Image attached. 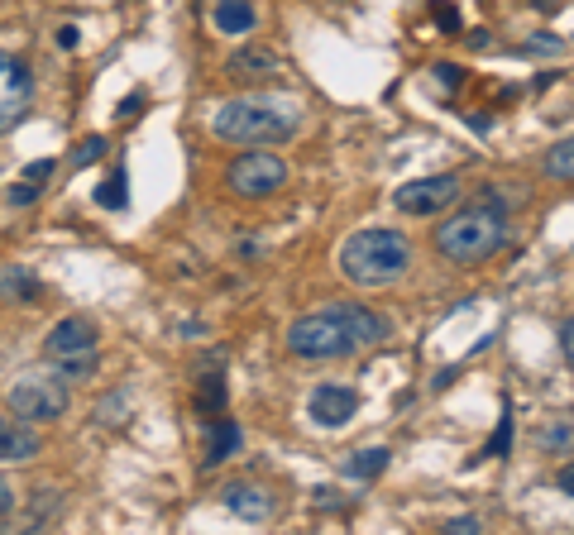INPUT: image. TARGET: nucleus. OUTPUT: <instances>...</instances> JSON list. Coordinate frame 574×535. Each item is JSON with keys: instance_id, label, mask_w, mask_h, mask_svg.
<instances>
[{"instance_id": "36", "label": "nucleus", "mask_w": 574, "mask_h": 535, "mask_svg": "<svg viewBox=\"0 0 574 535\" xmlns=\"http://www.w3.org/2000/svg\"><path fill=\"white\" fill-rule=\"evenodd\" d=\"M5 430H10V426H5V421H0V450H5Z\"/></svg>"}, {"instance_id": "35", "label": "nucleus", "mask_w": 574, "mask_h": 535, "mask_svg": "<svg viewBox=\"0 0 574 535\" xmlns=\"http://www.w3.org/2000/svg\"><path fill=\"white\" fill-rule=\"evenodd\" d=\"M58 43H63V48H77V29H72V24H63V29H58Z\"/></svg>"}, {"instance_id": "8", "label": "nucleus", "mask_w": 574, "mask_h": 535, "mask_svg": "<svg viewBox=\"0 0 574 535\" xmlns=\"http://www.w3.org/2000/svg\"><path fill=\"white\" fill-rule=\"evenodd\" d=\"M29 101H34L29 67H24L20 58H10V53H0V134L20 125V115L29 110Z\"/></svg>"}, {"instance_id": "3", "label": "nucleus", "mask_w": 574, "mask_h": 535, "mask_svg": "<svg viewBox=\"0 0 574 535\" xmlns=\"http://www.w3.org/2000/svg\"><path fill=\"white\" fill-rule=\"evenodd\" d=\"M412 263V244L402 230H359L340 249V273L359 287H388Z\"/></svg>"}, {"instance_id": "33", "label": "nucleus", "mask_w": 574, "mask_h": 535, "mask_svg": "<svg viewBox=\"0 0 574 535\" xmlns=\"http://www.w3.org/2000/svg\"><path fill=\"white\" fill-rule=\"evenodd\" d=\"M555 488L574 497V459H570V464H565V469H560V473H555Z\"/></svg>"}, {"instance_id": "7", "label": "nucleus", "mask_w": 574, "mask_h": 535, "mask_svg": "<svg viewBox=\"0 0 574 535\" xmlns=\"http://www.w3.org/2000/svg\"><path fill=\"white\" fill-rule=\"evenodd\" d=\"M460 201V177H417V182H402L398 192H393V206L402 215H441L445 206H455Z\"/></svg>"}, {"instance_id": "34", "label": "nucleus", "mask_w": 574, "mask_h": 535, "mask_svg": "<svg viewBox=\"0 0 574 535\" xmlns=\"http://www.w3.org/2000/svg\"><path fill=\"white\" fill-rule=\"evenodd\" d=\"M139 106H144V96H139V91H134V96H125V101H120V115H125V120H130V115H139Z\"/></svg>"}, {"instance_id": "22", "label": "nucleus", "mask_w": 574, "mask_h": 535, "mask_svg": "<svg viewBox=\"0 0 574 535\" xmlns=\"http://www.w3.org/2000/svg\"><path fill=\"white\" fill-rule=\"evenodd\" d=\"M197 407H201V411H221V407H225V383H221V373H206V378H201Z\"/></svg>"}, {"instance_id": "14", "label": "nucleus", "mask_w": 574, "mask_h": 535, "mask_svg": "<svg viewBox=\"0 0 574 535\" xmlns=\"http://www.w3.org/2000/svg\"><path fill=\"white\" fill-rule=\"evenodd\" d=\"M259 10L249 0H216V29L221 34H254Z\"/></svg>"}, {"instance_id": "12", "label": "nucleus", "mask_w": 574, "mask_h": 535, "mask_svg": "<svg viewBox=\"0 0 574 535\" xmlns=\"http://www.w3.org/2000/svg\"><path fill=\"white\" fill-rule=\"evenodd\" d=\"M225 507H230V516H240V521H268L273 516V497L249 488V483H235V488H225Z\"/></svg>"}, {"instance_id": "31", "label": "nucleus", "mask_w": 574, "mask_h": 535, "mask_svg": "<svg viewBox=\"0 0 574 535\" xmlns=\"http://www.w3.org/2000/svg\"><path fill=\"white\" fill-rule=\"evenodd\" d=\"M436 24H441L445 34H455L460 29V10L455 5H436Z\"/></svg>"}, {"instance_id": "18", "label": "nucleus", "mask_w": 574, "mask_h": 535, "mask_svg": "<svg viewBox=\"0 0 574 535\" xmlns=\"http://www.w3.org/2000/svg\"><path fill=\"white\" fill-rule=\"evenodd\" d=\"M383 469H388V450H354V459H345L350 478H378Z\"/></svg>"}, {"instance_id": "23", "label": "nucleus", "mask_w": 574, "mask_h": 535, "mask_svg": "<svg viewBox=\"0 0 574 535\" xmlns=\"http://www.w3.org/2000/svg\"><path fill=\"white\" fill-rule=\"evenodd\" d=\"M508 450H512V411H503V416H498V430H493V440H488V454L503 459Z\"/></svg>"}, {"instance_id": "30", "label": "nucleus", "mask_w": 574, "mask_h": 535, "mask_svg": "<svg viewBox=\"0 0 574 535\" xmlns=\"http://www.w3.org/2000/svg\"><path fill=\"white\" fill-rule=\"evenodd\" d=\"M560 354H565V364L574 368V316L570 321H560Z\"/></svg>"}, {"instance_id": "10", "label": "nucleus", "mask_w": 574, "mask_h": 535, "mask_svg": "<svg viewBox=\"0 0 574 535\" xmlns=\"http://www.w3.org/2000/svg\"><path fill=\"white\" fill-rule=\"evenodd\" d=\"M311 421L316 426H326V430H340V426H350V416L359 411V392L354 387H335V383H326V387H316L311 392Z\"/></svg>"}, {"instance_id": "1", "label": "nucleus", "mask_w": 574, "mask_h": 535, "mask_svg": "<svg viewBox=\"0 0 574 535\" xmlns=\"http://www.w3.org/2000/svg\"><path fill=\"white\" fill-rule=\"evenodd\" d=\"M508 239V201L503 192H484L474 206H464L436 230V249L450 263H484L498 254V244Z\"/></svg>"}, {"instance_id": "27", "label": "nucleus", "mask_w": 574, "mask_h": 535, "mask_svg": "<svg viewBox=\"0 0 574 535\" xmlns=\"http://www.w3.org/2000/svg\"><path fill=\"white\" fill-rule=\"evenodd\" d=\"M39 192H44V187H39V182H15V187H10V206H29V201H39Z\"/></svg>"}, {"instance_id": "17", "label": "nucleus", "mask_w": 574, "mask_h": 535, "mask_svg": "<svg viewBox=\"0 0 574 535\" xmlns=\"http://www.w3.org/2000/svg\"><path fill=\"white\" fill-rule=\"evenodd\" d=\"M96 368H101V354H96V349L72 354V359H58V373H63L67 383H87V378H96Z\"/></svg>"}, {"instance_id": "6", "label": "nucleus", "mask_w": 574, "mask_h": 535, "mask_svg": "<svg viewBox=\"0 0 574 535\" xmlns=\"http://www.w3.org/2000/svg\"><path fill=\"white\" fill-rule=\"evenodd\" d=\"M225 187L244 201H264V196L283 192L287 187V163L273 158V153H244L225 168Z\"/></svg>"}, {"instance_id": "21", "label": "nucleus", "mask_w": 574, "mask_h": 535, "mask_svg": "<svg viewBox=\"0 0 574 535\" xmlns=\"http://www.w3.org/2000/svg\"><path fill=\"white\" fill-rule=\"evenodd\" d=\"M536 445L546 454H565V450H574V426H546L541 435H536Z\"/></svg>"}, {"instance_id": "5", "label": "nucleus", "mask_w": 574, "mask_h": 535, "mask_svg": "<svg viewBox=\"0 0 574 535\" xmlns=\"http://www.w3.org/2000/svg\"><path fill=\"white\" fill-rule=\"evenodd\" d=\"M5 402H10V411L20 416V421H58L67 411V378L63 373H24L20 383H10V392H5Z\"/></svg>"}, {"instance_id": "28", "label": "nucleus", "mask_w": 574, "mask_h": 535, "mask_svg": "<svg viewBox=\"0 0 574 535\" xmlns=\"http://www.w3.org/2000/svg\"><path fill=\"white\" fill-rule=\"evenodd\" d=\"M53 168H58L53 158H39V163H29V168H24L20 177H24V182H39V187H44L48 177H53Z\"/></svg>"}, {"instance_id": "9", "label": "nucleus", "mask_w": 574, "mask_h": 535, "mask_svg": "<svg viewBox=\"0 0 574 535\" xmlns=\"http://www.w3.org/2000/svg\"><path fill=\"white\" fill-rule=\"evenodd\" d=\"M96 340H101L96 321H87V316H63V321L48 330L44 354L58 364V359H72V354H87V349H96Z\"/></svg>"}, {"instance_id": "13", "label": "nucleus", "mask_w": 574, "mask_h": 535, "mask_svg": "<svg viewBox=\"0 0 574 535\" xmlns=\"http://www.w3.org/2000/svg\"><path fill=\"white\" fill-rule=\"evenodd\" d=\"M244 450V430L235 421H216V426L206 430V464H225V459H235Z\"/></svg>"}, {"instance_id": "29", "label": "nucleus", "mask_w": 574, "mask_h": 535, "mask_svg": "<svg viewBox=\"0 0 574 535\" xmlns=\"http://www.w3.org/2000/svg\"><path fill=\"white\" fill-rule=\"evenodd\" d=\"M445 531L450 535H479L484 526H479V516H455V521H445Z\"/></svg>"}, {"instance_id": "15", "label": "nucleus", "mask_w": 574, "mask_h": 535, "mask_svg": "<svg viewBox=\"0 0 574 535\" xmlns=\"http://www.w3.org/2000/svg\"><path fill=\"white\" fill-rule=\"evenodd\" d=\"M44 450V435L34 430V421H20V426L5 430V450H0V459H34V454Z\"/></svg>"}, {"instance_id": "25", "label": "nucleus", "mask_w": 574, "mask_h": 535, "mask_svg": "<svg viewBox=\"0 0 574 535\" xmlns=\"http://www.w3.org/2000/svg\"><path fill=\"white\" fill-rule=\"evenodd\" d=\"M101 153H106V139H101V134H91V139H82V144H77L72 163H77V168H87L91 158H101Z\"/></svg>"}, {"instance_id": "16", "label": "nucleus", "mask_w": 574, "mask_h": 535, "mask_svg": "<svg viewBox=\"0 0 574 535\" xmlns=\"http://www.w3.org/2000/svg\"><path fill=\"white\" fill-rule=\"evenodd\" d=\"M34 297H39V278L29 268H10L0 278V301H34Z\"/></svg>"}, {"instance_id": "11", "label": "nucleus", "mask_w": 574, "mask_h": 535, "mask_svg": "<svg viewBox=\"0 0 574 535\" xmlns=\"http://www.w3.org/2000/svg\"><path fill=\"white\" fill-rule=\"evenodd\" d=\"M278 72H283V63H278V53L264 48V43H249V48H240V53L225 63V77H235V82H273Z\"/></svg>"}, {"instance_id": "4", "label": "nucleus", "mask_w": 574, "mask_h": 535, "mask_svg": "<svg viewBox=\"0 0 574 535\" xmlns=\"http://www.w3.org/2000/svg\"><path fill=\"white\" fill-rule=\"evenodd\" d=\"M287 349L297 359H345L350 349H359L350 316H345V301H335L326 311H311V316L287 325Z\"/></svg>"}, {"instance_id": "2", "label": "nucleus", "mask_w": 574, "mask_h": 535, "mask_svg": "<svg viewBox=\"0 0 574 535\" xmlns=\"http://www.w3.org/2000/svg\"><path fill=\"white\" fill-rule=\"evenodd\" d=\"M302 125V106L287 96H240L211 115V134L230 144H283Z\"/></svg>"}, {"instance_id": "26", "label": "nucleus", "mask_w": 574, "mask_h": 535, "mask_svg": "<svg viewBox=\"0 0 574 535\" xmlns=\"http://www.w3.org/2000/svg\"><path fill=\"white\" fill-rule=\"evenodd\" d=\"M431 72H436V86H441V91H455V86L464 82V72L455 63H436Z\"/></svg>"}, {"instance_id": "32", "label": "nucleus", "mask_w": 574, "mask_h": 535, "mask_svg": "<svg viewBox=\"0 0 574 535\" xmlns=\"http://www.w3.org/2000/svg\"><path fill=\"white\" fill-rule=\"evenodd\" d=\"M10 512H15V483L0 473V516H10Z\"/></svg>"}, {"instance_id": "19", "label": "nucleus", "mask_w": 574, "mask_h": 535, "mask_svg": "<svg viewBox=\"0 0 574 535\" xmlns=\"http://www.w3.org/2000/svg\"><path fill=\"white\" fill-rule=\"evenodd\" d=\"M96 206H101V211H120V206H125V172L120 168L96 187Z\"/></svg>"}, {"instance_id": "24", "label": "nucleus", "mask_w": 574, "mask_h": 535, "mask_svg": "<svg viewBox=\"0 0 574 535\" xmlns=\"http://www.w3.org/2000/svg\"><path fill=\"white\" fill-rule=\"evenodd\" d=\"M560 48H565V43L555 39V34H536V39L522 43V53H531V58H555Z\"/></svg>"}, {"instance_id": "20", "label": "nucleus", "mask_w": 574, "mask_h": 535, "mask_svg": "<svg viewBox=\"0 0 574 535\" xmlns=\"http://www.w3.org/2000/svg\"><path fill=\"white\" fill-rule=\"evenodd\" d=\"M546 172L560 177V182H574V139H565V144H555L546 153Z\"/></svg>"}]
</instances>
